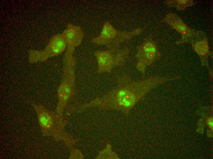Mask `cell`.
Here are the masks:
<instances>
[{
	"label": "cell",
	"mask_w": 213,
	"mask_h": 159,
	"mask_svg": "<svg viewBox=\"0 0 213 159\" xmlns=\"http://www.w3.org/2000/svg\"><path fill=\"white\" fill-rule=\"evenodd\" d=\"M213 118L212 117H210L207 118L206 121L207 125L211 131L213 130Z\"/></svg>",
	"instance_id": "15"
},
{
	"label": "cell",
	"mask_w": 213,
	"mask_h": 159,
	"mask_svg": "<svg viewBox=\"0 0 213 159\" xmlns=\"http://www.w3.org/2000/svg\"><path fill=\"white\" fill-rule=\"evenodd\" d=\"M31 104L36 113L38 123L43 135L53 137L57 142L62 141L70 149L80 139L67 132L65 127L67 121L49 110L44 106L33 102Z\"/></svg>",
	"instance_id": "2"
},
{
	"label": "cell",
	"mask_w": 213,
	"mask_h": 159,
	"mask_svg": "<svg viewBox=\"0 0 213 159\" xmlns=\"http://www.w3.org/2000/svg\"><path fill=\"white\" fill-rule=\"evenodd\" d=\"M161 21L168 24L181 35V38L177 43H184L189 42L194 38L198 36V33L190 28L177 14L169 13Z\"/></svg>",
	"instance_id": "6"
},
{
	"label": "cell",
	"mask_w": 213,
	"mask_h": 159,
	"mask_svg": "<svg viewBox=\"0 0 213 159\" xmlns=\"http://www.w3.org/2000/svg\"><path fill=\"white\" fill-rule=\"evenodd\" d=\"M160 53L157 46L151 38L146 39L138 46L135 57L137 63L145 66L154 63L159 57Z\"/></svg>",
	"instance_id": "7"
},
{
	"label": "cell",
	"mask_w": 213,
	"mask_h": 159,
	"mask_svg": "<svg viewBox=\"0 0 213 159\" xmlns=\"http://www.w3.org/2000/svg\"><path fill=\"white\" fill-rule=\"evenodd\" d=\"M169 77L151 76L143 79L133 80L123 75L114 87L102 96L75 107L80 112L91 107L106 110H114L129 115L133 108L151 90L170 80Z\"/></svg>",
	"instance_id": "1"
},
{
	"label": "cell",
	"mask_w": 213,
	"mask_h": 159,
	"mask_svg": "<svg viewBox=\"0 0 213 159\" xmlns=\"http://www.w3.org/2000/svg\"><path fill=\"white\" fill-rule=\"evenodd\" d=\"M165 2L169 7L175 8L181 11L184 10L187 7L195 4L194 2L191 0H168Z\"/></svg>",
	"instance_id": "10"
},
{
	"label": "cell",
	"mask_w": 213,
	"mask_h": 159,
	"mask_svg": "<svg viewBox=\"0 0 213 159\" xmlns=\"http://www.w3.org/2000/svg\"><path fill=\"white\" fill-rule=\"evenodd\" d=\"M130 50L127 47H121L112 52L98 50L94 53L96 59L98 74H110L114 67H120L125 65L128 57Z\"/></svg>",
	"instance_id": "5"
},
{
	"label": "cell",
	"mask_w": 213,
	"mask_h": 159,
	"mask_svg": "<svg viewBox=\"0 0 213 159\" xmlns=\"http://www.w3.org/2000/svg\"><path fill=\"white\" fill-rule=\"evenodd\" d=\"M67 44L62 33L53 36L44 50L48 59L62 54L67 48Z\"/></svg>",
	"instance_id": "9"
},
{
	"label": "cell",
	"mask_w": 213,
	"mask_h": 159,
	"mask_svg": "<svg viewBox=\"0 0 213 159\" xmlns=\"http://www.w3.org/2000/svg\"><path fill=\"white\" fill-rule=\"evenodd\" d=\"M28 54L31 63L44 61L48 59L44 50H31L28 51Z\"/></svg>",
	"instance_id": "11"
},
{
	"label": "cell",
	"mask_w": 213,
	"mask_h": 159,
	"mask_svg": "<svg viewBox=\"0 0 213 159\" xmlns=\"http://www.w3.org/2000/svg\"><path fill=\"white\" fill-rule=\"evenodd\" d=\"M84 158V155L80 150L74 147L70 149V155L69 159H83Z\"/></svg>",
	"instance_id": "14"
},
{
	"label": "cell",
	"mask_w": 213,
	"mask_h": 159,
	"mask_svg": "<svg viewBox=\"0 0 213 159\" xmlns=\"http://www.w3.org/2000/svg\"><path fill=\"white\" fill-rule=\"evenodd\" d=\"M76 65L74 61L63 65V77L57 88L58 102L55 111L61 118H63L65 109L76 94Z\"/></svg>",
	"instance_id": "3"
},
{
	"label": "cell",
	"mask_w": 213,
	"mask_h": 159,
	"mask_svg": "<svg viewBox=\"0 0 213 159\" xmlns=\"http://www.w3.org/2000/svg\"><path fill=\"white\" fill-rule=\"evenodd\" d=\"M62 33L67 44L66 50L73 51L81 44L84 36L81 28L71 23L68 24L67 28Z\"/></svg>",
	"instance_id": "8"
},
{
	"label": "cell",
	"mask_w": 213,
	"mask_h": 159,
	"mask_svg": "<svg viewBox=\"0 0 213 159\" xmlns=\"http://www.w3.org/2000/svg\"><path fill=\"white\" fill-rule=\"evenodd\" d=\"M117 154L112 149L111 145L108 144L106 146L99 152L95 159H118Z\"/></svg>",
	"instance_id": "13"
},
{
	"label": "cell",
	"mask_w": 213,
	"mask_h": 159,
	"mask_svg": "<svg viewBox=\"0 0 213 159\" xmlns=\"http://www.w3.org/2000/svg\"><path fill=\"white\" fill-rule=\"evenodd\" d=\"M193 48L197 54L200 56H204L209 51V46L206 40L198 41L193 45Z\"/></svg>",
	"instance_id": "12"
},
{
	"label": "cell",
	"mask_w": 213,
	"mask_h": 159,
	"mask_svg": "<svg viewBox=\"0 0 213 159\" xmlns=\"http://www.w3.org/2000/svg\"><path fill=\"white\" fill-rule=\"evenodd\" d=\"M140 28L131 31H121L116 29L108 21L103 25L100 33L92 38V42L96 44L106 46L107 49L112 50L121 47V45L135 36L141 33Z\"/></svg>",
	"instance_id": "4"
}]
</instances>
